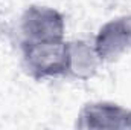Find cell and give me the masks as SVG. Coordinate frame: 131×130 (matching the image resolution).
Returning a JSON list of instances; mask_svg holds the SVG:
<instances>
[{
    "mask_svg": "<svg viewBox=\"0 0 131 130\" xmlns=\"http://www.w3.org/2000/svg\"><path fill=\"white\" fill-rule=\"evenodd\" d=\"M21 41L63 40L66 34L64 17L53 8L32 5L20 18Z\"/></svg>",
    "mask_w": 131,
    "mask_h": 130,
    "instance_id": "7a4b0ae2",
    "label": "cell"
},
{
    "mask_svg": "<svg viewBox=\"0 0 131 130\" xmlns=\"http://www.w3.org/2000/svg\"><path fill=\"white\" fill-rule=\"evenodd\" d=\"M21 61L35 80L58 78L69 73L70 44L63 40L21 41Z\"/></svg>",
    "mask_w": 131,
    "mask_h": 130,
    "instance_id": "6da1fadb",
    "label": "cell"
},
{
    "mask_svg": "<svg viewBox=\"0 0 131 130\" xmlns=\"http://www.w3.org/2000/svg\"><path fill=\"white\" fill-rule=\"evenodd\" d=\"M79 129H131V109L111 101L85 104L76 121Z\"/></svg>",
    "mask_w": 131,
    "mask_h": 130,
    "instance_id": "277c9868",
    "label": "cell"
},
{
    "mask_svg": "<svg viewBox=\"0 0 131 130\" xmlns=\"http://www.w3.org/2000/svg\"><path fill=\"white\" fill-rule=\"evenodd\" d=\"M70 44V66L69 73L78 80H89L98 72L99 66L102 64V58L93 43L85 40L72 41Z\"/></svg>",
    "mask_w": 131,
    "mask_h": 130,
    "instance_id": "5b68a950",
    "label": "cell"
},
{
    "mask_svg": "<svg viewBox=\"0 0 131 130\" xmlns=\"http://www.w3.org/2000/svg\"><path fill=\"white\" fill-rule=\"evenodd\" d=\"M93 44L102 61H114L131 54V14L113 18L101 26Z\"/></svg>",
    "mask_w": 131,
    "mask_h": 130,
    "instance_id": "3957f363",
    "label": "cell"
}]
</instances>
